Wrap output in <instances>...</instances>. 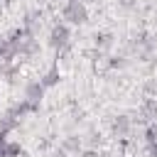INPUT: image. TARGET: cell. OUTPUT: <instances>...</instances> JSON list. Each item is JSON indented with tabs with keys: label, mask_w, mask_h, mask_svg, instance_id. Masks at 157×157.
Returning <instances> with one entry per match:
<instances>
[{
	"label": "cell",
	"mask_w": 157,
	"mask_h": 157,
	"mask_svg": "<svg viewBox=\"0 0 157 157\" xmlns=\"http://www.w3.org/2000/svg\"><path fill=\"white\" fill-rule=\"evenodd\" d=\"M61 15H64V20L71 22V25H83V22L88 20V10H86V5L78 2V0H69Z\"/></svg>",
	"instance_id": "obj_1"
},
{
	"label": "cell",
	"mask_w": 157,
	"mask_h": 157,
	"mask_svg": "<svg viewBox=\"0 0 157 157\" xmlns=\"http://www.w3.org/2000/svg\"><path fill=\"white\" fill-rule=\"evenodd\" d=\"M49 44H52L56 52L69 49V44H71V32H69V27H66V25L52 27V32H49Z\"/></svg>",
	"instance_id": "obj_2"
},
{
	"label": "cell",
	"mask_w": 157,
	"mask_h": 157,
	"mask_svg": "<svg viewBox=\"0 0 157 157\" xmlns=\"http://www.w3.org/2000/svg\"><path fill=\"white\" fill-rule=\"evenodd\" d=\"M113 132L118 135V137H125L130 130H132V120L128 118V115H115V120H113Z\"/></svg>",
	"instance_id": "obj_3"
},
{
	"label": "cell",
	"mask_w": 157,
	"mask_h": 157,
	"mask_svg": "<svg viewBox=\"0 0 157 157\" xmlns=\"http://www.w3.org/2000/svg\"><path fill=\"white\" fill-rule=\"evenodd\" d=\"M64 152H69V155H78V150H81V137H76V135H71V137H66L64 140Z\"/></svg>",
	"instance_id": "obj_4"
},
{
	"label": "cell",
	"mask_w": 157,
	"mask_h": 157,
	"mask_svg": "<svg viewBox=\"0 0 157 157\" xmlns=\"http://www.w3.org/2000/svg\"><path fill=\"white\" fill-rule=\"evenodd\" d=\"M96 44H98V49H110L113 47V34H108V32L96 34Z\"/></svg>",
	"instance_id": "obj_5"
},
{
	"label": "cell",
	"mask_w": 157,
	"mask_h": 157,
	"mask_svg": "<svg viewBox=\"0 0 157 157\" xmlns=\"http://www.w3.org/2000/svg\"><path fill=\"white\" fill-rule=\"evenodd\" d=\"M93 66H96V71H105V69H110L113 64H110V59H108V56H98Z\"/></svg>",
	"instance_id": "obj_6"
},
{
	"label": "cell",
	"mask_w": 157,
	"mask_h": 157,
	"mask_svg": "<svg viewBox=\"0 0 157 157\" xmlns=\"http://www.w3.org/2000/svg\"><path fill=\"white\" fill-rule=\"evenodd\" d=\"M118 5L125 10H132V7H137V0H118Z\"/></svg>",
	"instance_id": "obj_7"
},
{
	"label": "cell",
	"mask_w": 157,
	"mask_h": 157,
	"mask_svg": "<svg viewBox=\"0 0 157 157\" xmlns=\"http://www.w3.org/2000/svg\"><path fill=\"white\" fill-rule=\"evenodd\" d=\"M83 157H98V155H96V152H91V150H88V152H83Z\"/></svg>",
	"instance_id": "obj_8"
},
{
	"label": "cell",
	"mask_w": 157,
	"mask_h": 157,
	"mask_svg": "<svg viewBox=\"0 0 157 157\" xmlns=\"http://www.w3.org/2000/svg\"><path fill=\"white\" fill-rule=\"evenodd\" d=\"M78 2H83V5H86V2H93V0H78Z\"/></svg>",
	"instance_id": "obj_9"
}]
</instances>
